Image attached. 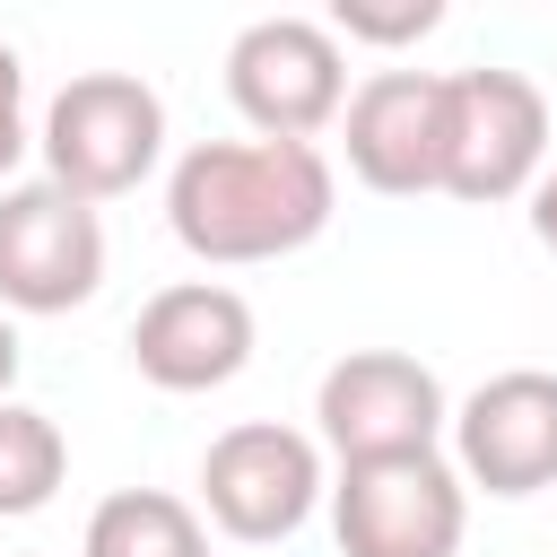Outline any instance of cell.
Listing matches in <instances>:
<instances>
[{"label":"cell","instance_id":"1","mask_svg":"<svg viewBox=\"0 0 557 557\" xmlns=\"http://www.w3.org/2000/svg\"><path fill=\"white\" fill-rule=\"evenodd\" d=\"M339 209V174L313 139H200L165 174V226L209 270L305 252Z\"/></svg>","mask_w":557,"mask_h":557},{"label":"cell","instance_id":"2","mask_svg":"<svg viewBox=\"0 0 557 557\" xmlns=\"http://www.w3.org/2000/svg\"><path fill=\"white\" fill-rule=\"evenodd\" d=\"M35 148H44V183L78 191L87 209L122 200L165 157V96L139 70H78V78L52 87Z\"/></svg>","mask_w":557,"mask_h":557},{"label":"cell","instance_id":"3","mask_svg":"<svg viewBox=\"0 0 557 557\" xmlns=\"http://www.w3.org/2000/svg\"><path fill=\"white\" fill-rule=\"evenodd\" d=\"M322 496H331V479H322V444L305 426L244 418V426L209 435V453H200V522H218L244 548L296 540Z\"/></svg>","mask_w":557,"mask_h":557},{"label":"cell","instance_id":"4","mask_svg":"<svg viewBox=\"0 0 557 557\" xmlns=\"http://www.w3.org/2000/svg\"><path fill=\"white\" fill-rule=\"evenodd\" d=\"M548 165V96L522 70H444V191L470 209L531 200Z\"/></svg>","mask_w":557,"mask_h":557},{"label":"cell","instance_id":"5","mask_svg":"<svg viewBox=\"0 0 557 557\" xmlns=\"http://www.w3.org/2000/svg\"><path fill=\"white\" fill-rule=\"evenodd\" d=\"M444 426H453V400L435 366H418L409 348H348L313 383V444H331L339 461L444 453Z\"/></svg>","mask_w":557,"mask_h":557},{"label":"cell","instance_id":"6","mask_svg":"<svg viewBox=\"0 0 557 557\" xmlns=\"http://www.w3.org/2000/svg\"><path fill=\"white\" fill-rule=\"evenodd\" d=\"M331 531H339V557H461L470 487H461V470L444 453L339 461Z\"/></svg>","mask_w":557,"mask_h":557},{"label":"cell","instance_id":"7","mask_svg":"<svg viewBox=\"0 0 557 557\" xmlns=\"http://www.w3.org/2000/svg\"><path fill=\"white\" fill-rule=\"evenodd\" d=\"M226 104L252 122V139H313L348 104V52L322 17H252L226 44Z\"/></svg>","mask_w":557,"mask_h":557},{"label":"cell","instance_id":"8","mask_svg":"<svg viewBox=\"0 0 557 557\" xmlns=\"http://www.w3.org/2000/svg\"><path fill=\"white\" fill-rule=\"evenodd\" d=\"M104 287V218L61 183H0V313H78Z\"/></svg>","mask_w":557,"mask_h":557},{"label":"cell","instance_id":"9","mask_svg":"<svg viewBox=\"0 0 557 557\" xmlns=\"http://www.w3.org/2000/svg\"><path fill=\"white\" fill-rule=\"evenodd\" d=\"M453 470L461 487L487 496H540L557 487V374L548 366H505L470 400H453Z\"/></svg>","mask_w":557,"mask_h":557},{"label":"cell","instance_id":"10","mask_svg":"<svg viewBox=\"0 0 557 557\" xmlns=\"http://www.w3.org/2000/svg\"><path fill=\"white\" fill-rule=\"evenodd\" d=\"M348 174L383 200L444 191V70H374L339 104Z\"/></svg>","mask_w":557,"mask_h":557},{"label":"cell","instance_id":"11","mask_svg":"<svg viewBox=\"0 0 557 557\" xmlns=\"http://www.w3.org/2000/svg\"><path fill=\"white\" fill-rule=\"evenodd\" d=\"M252 305L226 278H174L131 313V366L157 392H226L252 366Z\"/></svg>","mask_w":557,"mask_h":557},{"label":"cell","instance_id":"12","mask_svg":"<svg viewBox=\"0 0 557 557\" xmlns=\"http://www.w3.org/2000/svg\"><path fill=\"white\" fill-rule=\"evenodd\" d=\"M78 557H209V522H200V505H183L165 487H113L87 513Z\"/></svg>","mask_w":557,"mask_h":557},{"label":"cell","instance_id":"13","mask_svg":"<svg viewBox=\"0 0 557 557\" xmlns=\"http://www.w3.org/2000/svg\"><path fill=\"white\" fill-rule=\"evenodd\" d=\"M61 479H70L61 426H52L44 409H26V400H0V522L44 513V505L61 496Z\"/></svg>","mask_w":557,"mask_h":557},{"label":"cell","instance_id":"14","mask_svg":"<svg viewBox=\"0 0 557 557\" xmlns=\"http://www.w3.org/2000/svg\"><path fill=\"white\" fill-rule=\"evenodd\" d=\"M322 26L339 35V52H348V44H383V52H400V44H418V35L444 26V0H339Z\"/></svg>","mask_w":557,"mask_h":557},{"label":"cell","instance_id":"15","mask_svg":"<svg viewBox=\"0 0 557 557\" xmlns=\"http://www.w3.org/2000/svg\"><path fill=\"white\" fill-rule=\"evenodd\" d=\"M26 148H35V131H26V61H17V44H0V183L17 174Z\"/></svg>","mask_w":557,"mask_h":557},{"label":"cell","instance_id":"16","mask_svg":"<svg viewBox=\"0 0 557 557\" xmlns=\"http://www.w3.org/2000/svg\"><path fill=\"white\" fill-rule=\"evenodd\" d=\"M531 235H540V252H557V157H548L540 183H531Z\"/></svg>","mask_w":557,"mask_h":557},{"label":"cell","instance_id":"17","mask_svg":"<svg viewBox=\"0 0 557 557\" xmlns=\"http://www.w3.org/2000/svg\"><path fill=\"white\" fill-rule=\"evenodd\" d=\"M17 366H26V348H17V322L0 313V400H9V383H17Z\"/></svg>","mask_w":557,"mask_h":557}]
</instances>
